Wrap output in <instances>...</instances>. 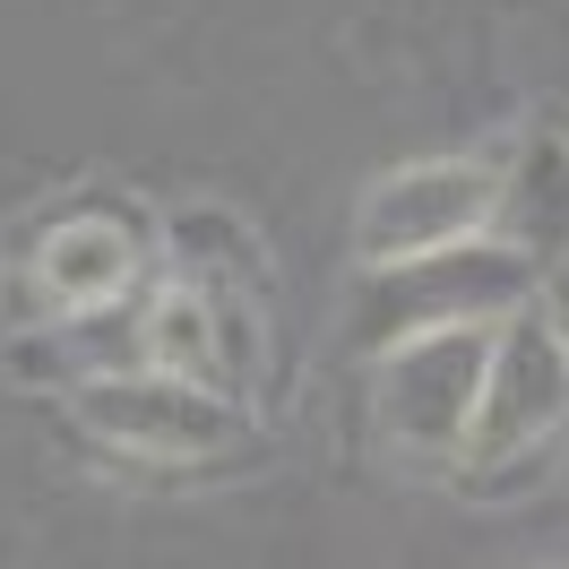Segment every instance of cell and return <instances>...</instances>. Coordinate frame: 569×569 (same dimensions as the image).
I'll list each match as a JSON object with an SVG mask.
<instances>
[{"label": "cell", "instance_id": "obj_4", "mask_svg": "<svg viewBox=\"0 0 569 569\" xmlns=\"http://www.w3.org/2000/svg\"><path fill=\"white\" fill-rule=\"evenodd\" d=\"M500 320H440L415 328L380 355V431L406 458H466L475 440V406H483V371H492Z\"/></svg>", "mask_w": 569, "mask_h": 569}, {"label": "cell", "instance_id": "obj_6", "mask_svg": "<svg viewBox=\"0 0 569 569\" xmlns=\"http://www.w3.org/2000/svg\"><path fill=\"white\" fill-rule=\"evenodd\" d=\"M492 233L518 259H543V268L569 259V130H527L518 139V156L500 164Z\"/></svg>", "mask_w": 569, "mask_h": 569}, {"label": "cell", "instance_id": "obj_7", "mask_svg": "<svg viewBox=\"0 0 569 569\" xmlns=\"http://www.w3.org/2000/svg\"><path fill=\"white\" fill-rule=\"evenodd\" d=\"M543 311H552V328L569 337V259L552 268V277H543Z\"/></svg>", "mask_w": 569, "mask_h": 569}, {"label": "cell", "instance_id": "obj_1", "mask_svg": "<svg viewBox=\"0 0 569 569\" xmlns=\"http://www.w3.org/2000/svg\"><path fill=\"white\" fill-rule=\"evenodd\" d=\"M500 216V164L492 156H415L389 164L355 199V268H423L458 259L492 233Z\"/></svg>", "mask_w": 569, "mask_h": 569}, {"label": "cell", "instance_id": "obj_3", "mask_svg": "<svg viewBox=\"0 0 569 569\" xmlns=\"http://www.w3.org/2000/svg\"><path fill=\"white\" fill-rule=\"evenodd\" d=\"M70 415L104 449H121L139 466H208L242 440V406L233 397L208 389V380H181V371H156V362H139V371H87L70 389Z\"/></svg>", "mask_w": 569, "mask_h": 569}, {"label": "cell", "instance_id": "obj_5", "mask_svg": "<svg viewBox=\"0 0 569 569\" xmlns=\"http://www.w3.org/2000/svg\"><path fill=\"white\" fill-rule=\"evenodd\" d=\"M569 423V337L552 328V311H509L492 337V371H483V406H475V440L466 466L492 475V466L527 458L543 440H561Z\"/></svg>", "mask_w": 569, "mask_h": 569}, {"label": "cell", "instance_id": "obj_2", "mask_svg": "<svg viewBox=\"0 0 569 569\" xmlns=\"http://www.w3.org/2000/svg\"><path fill=\"white\" fill-rule=\"evenodd\" d=\"M156 250H164V224H147L139 199H78L36 224L18 277L43 320H96V311H121L147 293Z\"/></svg>", "mask_w": 569, "mask_h": 569}]
</instances>
